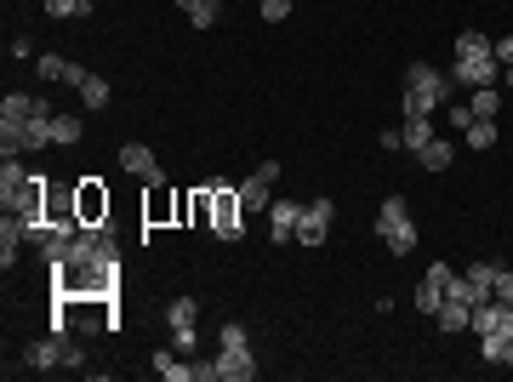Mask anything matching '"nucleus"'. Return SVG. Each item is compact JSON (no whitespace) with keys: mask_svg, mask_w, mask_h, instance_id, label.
Returning a JSON list of instances; mask_svg holds the SVG:
<instances>
[{"mask_svg":"<svg viewBox=\"0 0 513 382\" xmlns=\"http://www.w3.org/2000/svg\"><path fill=\"white\" fill-rule=\"evenodd\" d=\"M468 319H474V309H468V302H440V314H433V326H440V331H468Z\"/></svg>","mask_w":513,"mask_h":382,"instance_id":"21","label":"nucleus"},{"mask_svg":"<svg viewBox=\"0 0 513 382\" xmlns=\"http://www.w3.org/2000/svg\"><path fill=\"white\" fill-rule=\"evenodd\" d=\"M502 302H496V297H485V302H474V319H468V331H474V337H491V331L496 326H502Z\"/></svg>","mask_w":513,"mask_h":382,"instance_id":"19","label":"nucleus"},{"mask_svg":"<svg viewBox=\"0 0 513 382\" xmlns=\"http://www.w3.org/2000/svg\"><path fill=\"white\" fill-rule=\"evenodd\" d=\"M177 206H183V194H171L166 177H149V194H143V234H149V228L177 223Z\"/></svg>","mask_w":513,"mask_h":382,"instance_id":"6","label":"nucleus"},{"mask_svg":"<svg viewBox=\"0 0 513 382\" xmlns=\"http://www.w3.org/2000/svg\"><path fill=\"white\" fill-rule=\"evenodd\" d=\"M149 365H154V371H160L166 382H194V365H183L177 348H160V354H154Z\"/></svg>","mask_w":513,"mask_h":382,"instance_id":"20","label":"nucleus"},{"mask_svg":"<svg viewBox=\"0 0 513 382\" xmlns=\"http://www.w3.org/2000/svg\"><path fill=\"white\" fill-rule=\"evenodd\" d=\"M496 143V120H468V149H491Z\"/></svg>","mask_w":513,"mask_h":382,"instance_id":"34","label":"nucleus"},{"mask_svg":"<svg viewBox=\"0 0 513 382\" xmlns=\"http://www.w3.org/2000/svg\"><path fill=\"white\" fill-rule=\"evenodd\" d=\"M496 81H502L496 52L491 57H457V69H450V86L457 91H479V86H496Z\"/></svg>","mask_w":513,"mask_h":382,"instance_id":"8","label":"nucleus"},{"mask_svg":"<svg viewBox=\"0 0 513 382\" xmlns=\"http://www.w3.org/2000/svg\"><path fill=\"white\" fill-rule=\"evenodd\" d=\"M399 132H406V149H423V143H433V126H428V115H411Z\"/></svg>","mask_w":513,"mask_h":382,"instance_id":"29","label":"nucleus"},{"mask_svg":"<svg viewBox=\"0 0 513 382\" xmlns=\"http://www.w3.org/2000/svg\"><path fill=\"white\" fill-rule=\"evenodd\" d=\"M479 354H485L491 365H513V337L508 331H491V337H479Z\"/></svg>","mask_w":513,"mask_h":382,"instance_id":"22","label":"nucleus"},{"mask_svg":"<svg viewBox=\"0 0 513 382\" xmlns=\"http://www.w3.org/2000/svg\"><path fill=\"white\" fill-rule=\"evenodd\" d=\"M274 177H279V160H262L257 172L240 183V206H245V217H252V211H269V206H274Z\"/></svg>","mask_w":513,"mask_h":382,"instance_id":"9","label":"nucleus"},{"mask_svg":"<svg viewBox=\"0 0 513 382\" xmlns=\"http://www.w3.org/2000/svg\"><path fill=\"white\" fill-rule=\"evenodd\" d=\"M29 177H35V172H23V160H18V155H6V160H0V206H12V200H18V189H23Z\"/></svg>","mask_w":513,"mask_h":382,"instance_id":"17","label":"nucleus"},{"mask_svg":"<svg viewBox=\"0 0 513 382\" xmlns=\"http://www.w3.org/2000/svg\"><path fill=\"white\" fill-rule=\"evenodd\" d=\"M183 12H189V23L194 29H211L217 23V6H223V0H177Z\"/></svg>","mask_w":513,"mask_h":382,"instance_id":"28","label":"nucleus"},{"mask_svg":"<svg viewBox=\"0 0 513 382\" xmlns=\"http://www.w3.org/2000/svg\"><path fill=\"white\" fill-rule=\"evenodd\" d=\"M52 297H120V263H108V257L52 263Z\"/></svg>","mask_w":513,"mask_h":382,"instance_id":"1","label":"nucleus"},{"mask_svg":"<svg viewBox=\"0 0 513 382\" xmlns=\"http://www.w3.org/2000/svg\"><path fill=\"white\" fill-rule=\"evenodd\" d=\"M166 319H171V326H194V319H200V302H194V297H171Z\"/></svg>","mask_w":513,"mask_h":382,"instance_id":"32","label":"nucleus"},{"mask_svg":"<svg viewBox=\"0 0 513 382\" xmlns=\"http://www.w3.org/2000/svg\"><path fill=\"white\" fill-rule=\"evenodd\" d=\"M46 18H91V0H46Z\"/></svg>","mask_w":513,"mask_h":382,"instance_id":"31","label":"nucleus"},{"mask_svg":"<svg viewBox=\"0 0 513 382\" xmlns=\"http://www.w3.org/2000/svg\"><path fill=\"white\" fill-rule=\"evenodd\" d=\"M120 172H132V177H160V160H154L149 143H126V149H120Z\"/></svg>","mask_w":513,"mask_h":382,"instance_id":"16","label":"nucleus"},{"mask_svg":"<svg viewBox=\"0 0 513 382\" xmlns=\"http://www.w3.org/2000/svg\"><path fill=\"white\" fill-rule=\"evenodd\" d=\"M325 234H331V200H308L297 217V240L303 246H325Z\"/></svg>","mask_w":513,"mask_h":382,"instance_id":"13","label":"nucleus"},{"mask_svg":"<svg viewBox=\"0 0 513 382\" xmlns=\"http://www.w3.org/2000/svg\"><path fill=\"white\" fill-rule=\"evenodd\" d=\"M450 274H457L450 263H433V268L423 274V285H416V314H423V319H433V314H440V302H445V285H450Z\"/></svg>","mask_w":513,"mask_h":382,"instance_id":"11","label":"nucleus"},{"mask_svg":"<svg viewBox=\"0 0 513 382\" xmlns=\"http://www.w3.org/2000/svg\"><path fill=\"white\" fill-rule=\"evenodd\" d=\"M194 343H200L194 326H171V348H177V354H194Z\"/></svg>","mask_w":513,"mask_h":382,"instance_id":"36","label":"nucleus"},{"mask_svg":"<svg viewBox=\"0 0 513 382\" xmlns=\"http://www.w3.org/2000/svg\"><path fill=\"white\" fill-rule=\"evenodd\" d=\"M223 348H252V337H245L240 319H228V326H223Z\"/></svg>","mask_w":513,"mask_h":382,"instance_id":"37","label":"nucleus"},{"mask_svg":"<svg viewBox=\"0 0 513 382\" xmlns=\"http://www.w3.org/2000/svg\"><path fill=\"white\" fill-rule=\"evenodd\" d=\"M496 274H502V263H474V268H468V280L491 297V292H496Z\"/></svg>","mask_w":513,"mask_h":382,"instance_id":"35","label":"nucleus"},{"mask_svg":"<svg viewBox=\"0 0 513 382\" xmlns=\"http://www.w3.org/2000/svg\"><path fill=\"white\" fill-rule=\"evenodd\" d=\"M211 377H217V382H252V377H257L252 348H223V354L211 360Z\"/></svg>","mask_w":513,"mask_h":382,"instance_id":"12","label":"nucleus"},{"mask_svg":"<svg viewBox=\"0 0 513 382\" xmlns=\"http://www.w3.org/2000/svg\"><path fill=\"white\" fill-rule=\"evenodd\" d=\"M74 91H81L86 109H108V81H103V74H86V81L74 86Z\"/></svg>","mask_w":513,"mask_h":382,"instance_id":"27","label":"nucleus"},{"mask_svg":"<svg viewBox=\"0 0 513 382\" xmlns=\"http://www.w3.org/2000/svg\"><path fill=\"white\" fill-rule=\"evenodd\" d=\"M496 64H502V69L513 64V35H508V40H496Z\"/></svg>","mask_w":513,"mask_h":382,"instance_id":"41","label":"nucleus"},{"mask_svg":"<svg viewBox=\"0 0 513 382\" xmlns=\"http://www.w3.org/2000/svg\"><path fill=\"white\" fill-rule=\"evenodd\" d=\"M18 143H23V155H29V149H46V143H52V115H35V120L23 126Z\"/></svg>","mask_w":513,"mask_h":382,"instance_id":"26","label":"nucleus"},{"mask_svg":"<svg viewBox=\"0 0 513 382\" xmlns=\"http://www.w3.org/2000/svg\"><path fill=\"white\" fill-rule=\"evenodd\" d=\"M496 302H502V309H513V268H502L496 274V292H491Z\"/></svg>","mask_w":513,"mask_h":382,"instance_id":"38","label":"nucleus"},{"mask_svg":"<svg viewBox=\"0 0 513 382\" xmlns=\"http://www.w3.org/2000/svg\"><path fill=\"white\" fill-rule=\"evenodd\" d=\"M211 234L217 240H240L245 234V206H240V189L211 177Z\"/></svg>","mask_w":513,"mask_h":382,"instance_id":"5","label":"nucleus"},{"mask_svg":"<svg viewBox=\"0 0 513 382\" xmlns=\"http://www.w3.org/2000/svg\"><path fill=\"white\" fill-rule=\"evenodd\" d=\"M491 52H496V40L479 35V29H462L457 35V57H491Z\"/></svg>","mask_w":513,"mask_h":382,"instance_id":"25","label":"nucleus"},{"mask_svg":"<svg viewBox=\"0 0 513 382\" xmlns=\"http://www.w3.org/2000/svg\"><path fill=\"white\" fill-rule=\"evenodd\" d=\"M291 6H297V0H262V23H279Z\"/></svg>","mask_w":513,"mask_h":382,"instance_id":"39","label":"nucleus"},{"mask_svg":"<svg viewBox=\"0 0 513 382\" xmlns=\"http://www.w3.org/2000/svg\"><path fill=\"white\" fill-rule=\"evenodd\" d=\"M108 189H103V177H74V211H81V223L86 228H98V223H108Z\"/></svg>","mask_w":513,"mask_h":382,"instance_id":"7","label":"nucleus"},{"mask_svg":"<svg viewBox=\"0 0 513 382\" xmlns=\"http://www.w3.org/2000/svg\"><path fill=\"white\" fill-rule=\"evenodd\" d=\"M416 160H423V166H428V172H445V166H450V160H457V149H450V143H445V137H433V143H423V149H416Z\"/></svg>","mask_w":513,"mask_h":382,"instance_id":"23","label":"nucleus"},{"mask_svg":"<svg viewBox=\"0 0 513 382\" xmlns=\"http://www.w3.org/2000/svg\"><path fill=\"white\" fill-rule=\"evenodd\" d=\"M377 234H382V246L394 251V257H411V251H416V223H411L406 194H388V200H382V211H377Z\"/></svg>","mask_w":513,"mask_h":382,"instance_id":"4","label":"nucleus"},{"mask_svg":"<svg viewBox=\"0 0 513 382\" xmlns=\"http://www.w3.org/2000/svg\"><path fill=\"white\" fill-rule=\"evenodd\" d=\"M52 331H74V337L120 331V297H52Z\"/></svg>","mask_w":513,"mask_h":382,"instance_id":"2","label":"nucleus"},{"mask_svg":"<svg viewBox=\"0 0 513 382\" xmlns=\"http://www.w3.org/2000/svg\"><path fill=\"white\" fill-rule=\"evenodd\" d=\"M64 348H69V331H52V337L29 343V371H64Z\"/></svg>","mask_w":513,"mask_h":382,"instance_id":"14","label":"nucleus"},{"mask_svg":"<svg viewBox=\"0 0 513 382\" xmlns=\"http://www.w3.org/2000/svg\"><path fill=\"white\" fill-rule=\"evenodd\" d=\"M35 115H52L46 98H35V91H6V103H0V132H23Z\"/></svg>","mask_w":513,"mask_h":382,"instance_id":"10","label":"nucleus"},{"mask_svg":"<svg viewBox=\"0 0 513 382\" xmlns=\"http://www.w3.org/2000/svg\"><path fill=\"white\" fill-rule=\"evenodd\" d=\"M406 120L411 115H433V109H440V103H450V91H457V86H450V74H440V69H428V64H411L406 69Z\"/></svg>","mask_w":513,"mask_h":382,"instance_id":"3","label":"nucleus"},{"mask_svg":"<svg viewBox=\"0 0 513 382\" xmlns=\"http://www.w3.org/2000/svg\"><path fill=\"white\" fill-rule=\"evenodd\" d=\"M468 120H474L468 103H450V126H457V132H468Z\"/></svg>","mask_w":513,"mask_h":382,"instance_id":"40","label":"nucleus"},{"mask_svg":"<svg viewBox=\"0 0 513 382\" xmlns=\"http://www.w3.org/2000/svg\"><path fill=\"white\" fill-rule=\"evenodd\" d=\"M468 109H474V120H496V109H502V91H496V86L468 91Z\"/></svg>","mask_w":513,"mask_h":382,"instance_id":"24","label":"nucleus"},{"mask_svg":"<svg viewBox=\"0 0 513 382\" xmlns=\"http://www.w3.org/2000/svg\"><path fill=\"white\" fill-rule=\"evenodd\" d=\"M18 251H23V228H18V217L6 211V223H0V268H18Z\"/></svg>","mask_w":513,"mask_h":382,"instance_id":"18","label":"nucleus"},{"mask_svg":"<svg viewBox=\"0 0 513 382\" xmlns=\"http://www.w3.org/2000/svg\"><path fill=\"white\" fill-rule=\"evenodd\" d=\"M297 217H303V206H297V200H274V206H269V223H274V246H286V240H297Z\"/></svg>","mask_w":513,"mask_h":382,"instance_id":"15","label":"nucleus"},{"mask_svg":"<svg viewBox=\"0 0 513 382\" xmlns=\"http://www.w3.org/2000/svg\"><path fill=\"white\" fill-rule=\"evenodd\" d=\"M35 74H40V81H64V74H69V57L46 52V57H35Z\"/></svg>","mask_w":513,"mask_h":382,"instance_id":"33","label":"nucleus"},{"mask_svg":"<svg viewBox=\"0 0 513 382\" xmlns=\"http://www.w3.org/2000/svg\"><path fill=\"white\" fill-rule=\"evenodd\" d=\"M52 143H81V115H52Z\"/></svg>","mask_w":513,"mask_h":382,"instance_id":"30","label":"nucleus"}]
</instances>
